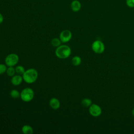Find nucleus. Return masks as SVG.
Masks as SVG:
<instances>
[{
	"label": "nucleus",
	"instance_id": "1",
	"mask_svg": "<svg viewBox=\"0 0 134 134\" xmlns=\"http://www.w3.org/2000/svg\"><path fill=\"white\" fill-rule=\"evenodd\" d=\"M38 76L37 71L33 68L25 70L23 75V80L28 84H31L36 82Z\"/></svg>",
	"mask_w": 134,
	"mask_h": 134
},
{
	"label": "nucleus",
	"instance_id": "2",
	"mask_svg": "<svg viewBox=\"0 0 134 134\" xmlns=\"http://www.w3.org/2000/svg\"><path fill=\"white\" fill-rule=\"evenodd\" d=\"M71 53V48L67 45H60L55 51V55L59 59H64L70 57Z\"/></svg>",
	"mask_w": 134,
	"mask_h": 134
},
{
	"label": "nucleus",
	"instance_id": "3",
	"mask_svg": "<svg viewBox=\"0 0 134 134\" xmlns=\"http://www.w3.org/2000/svg\"><path fill=\"white\" fill-rule=\"evenodd\" d=\"M34 97V92L32 89L29 87H26L23 89L20 92L21 100L25 102H30Z\"/></svg>",
	"mask_w": 134,
	"mask_h": 134
},
{
	"label": "nucleus",
	"instance_id": "4",
	"mask_svg": "<svg viewBox=\"0 0 134 134\" xmlns=\"http://www.w3.org/2000/svg\"><path fill=\"white\" fill-rule=\"evenodd\" d=\"M19 61V57L15 53H10L6 56L5 59V64L8 66H14Z\"/></svg>",
	"mask_w": 134,
	"mask_h": 134
},
{
	"label": "nucleus",
	"instance_id": "5",
	"mask_svg": "<svg viewBox=\"0 0 134 134\" xmlns=\"http://www.w3.org/2000/svg\"><path fill=\"white\" fill-rule=\"evenodd\" d=\"M105 47L104 43L99 40L94 41L92 44V49L96 53L101 54L105 51Z\"/></svg>",
	"mask_w": 134,
	"mask_h": 134
},
{
	"label": "nucleus",
	"instance_id": "6",
	"mask_svg": "<svg viewBox=\"0 0 134 134\" xmlns=\"http://www.w3.org/2000/svg\"><path fill=\"white\" fill-rule=\"evenodd\" d=\"M88 111L91 116L93 117H98L101 115L102 111L101 107L99 105L96 104H92L89 107Z\"/></svg>",
	"mask_w": 134,
	"mask_h": 134
},
{
	"label": "nucleus",
	"instance_id": "7",
	"mask_svg": "<svg viewBox=\"0 0 134 134\" xmlns=\"http://www.w3.org/2000/svg\"><path fill=\"white\" fill-rule=\"evenodd\" d=\"M72 32L68 29L63 30L59 35V39L63 43H66L69 42L72 38Z\"/></svg>",
	"mask_w": 134,
	"mask_h": 134
},
{
	"label": "nucleus",
	"instance_id": "8",
	"mask_svg": "<svg viewBox=\"0 0 134 134\" xmlns=\"http://www.w3.org/2000/svg\"><path fill=\"white\" fill-rule=\"evenodd\" d=\"M23 80V76H21V75H14L13 76H12L11 79V82L13 85L15 86H18L20 85Z\"/></svg>",
	"mask_w": 134,
	"mask_h": 134
},
{
	"label": "nucleus",
	"instance_id": "9",
	"mask_svg": "<svg viewBox=\"0 0 134 134\" xmlns=\"http://www.w3.org/2000/svg\"><path fill=\"white\" fill-rule=\"evenodd\" d=\"M71 9L74 12H79L81 8V4L78 0H74L71 4Z\"/></svg>",
	"mask_w": 134,
	"mask_h": 134
},
{
	"label": "nucleus",
	"instance_id": "10",
	"mask_svg": "<svg viewBox=\"0 0 134 134\" xmlns=\"http://www.w3.org/2000/svg\"><path fill=\"white\" fill-rule=\"evenodd\" d=\"M49 105L50 107L53 109H57L60 106V102L57 98H52L49 101Z\"/></svg>",
	"mask_w": 134,
	"mask_h": 134
},
{
	"label": "nucleus",
	"instance_id": "11",
	"mask_svg": "<svg viewBox=\"0 0 134 134\" xmlns=\"http://www.w3.org/2000/svg\"><path fill=\"white\" fill-rule=\"evenodd\" d=\"M21 131L24 134H32L34 132L32 128L28 125H25L23 126L21 128Z\"/></svg>",
	"mask_w": 134,
	"mask_h": 134
},
{
	"label": "nucleus",
	"instance_id": "12",
	"mask_svg": "<svg viewBox=\"0 0 134 134\" xmlns=\"http://www.w3.org/2000/svg\"><path fill=\"white\" fill-rule=\"evenodd\" d=\"M81 104L83 106L85 107H89L92 104V102L91 99L88 98H85L82 100Z\"/></svg>",
	"mask_w": 134,
	"mask_h": 134
},
{
	"label": "nucleus",
	"instance_id": "13",
	"mask_svg": "<svg viewBox=\"0 0 134 134\" xmlns=\"http://www.w3.org/2000/svg\"><path fill=\"white\" fill-rule=\"evenodd\" d=\"M72 64L75 66H78L81 63V58L79 56H74L72 59Z\"/></svg>",
	"mask_w": 134,
	"mask_h": 134
},
{
	"label": "nucleus",
	"instance_id": "14",
	"mask_svg": "<svg viewBox=\"0 0 134 134\" xmlns=\"http://www.w3.org/2000/svg\"><path fill=\"white\" fill-rule=\"evenodd\" d=\"M15 68H14L13 66H8V68H7L6 73L8 76L12 77L15 75Z\"/></svg>",
	"mask_w": 134,
	"mask_h": 134
},
{
	"label": "nucleus",
	"instance_id": "15",
	"mask_svg": "<svg viewBox=\"0 0 134 134\" xmlns=\"http://www.w3.org/2000/svg\"><path fill=\"white\" fill-rule=\"evenodd\" d=\"M61 41L60 39L54 38L52 39V40L51 41V44L53 47L57 48L58 47H59L61 45Z\"/></svg>",
	"mask_w": 134,
	"mask_h": 134
},
{
	"label": "nucleus",
	"instance_id": "16",
	"mask_svg": "<svg viewBox=\"0 0 134 134\" xmlns=\"http://www.w3.org/2000/svg\"><path fill=\"white\" fill-rule=\"evenodd\" d=\"M15 71L16 73L19 75H23V74L24 73L25 70V68H24L23 66L22 65H18L15 68Z\"/></svg>",
	"mask_w": 134,
	"mask_h": 134
},
{
	"label": "nucleus",
	"instance_id": "17",
	"mask_svg": "<svg viewBox=\"0 0 134 134\" xmlns=\"http://www.w3.org/2000/svg\"><path fill=\"white\" fill-rule=\"evenodd\" d=\"M10 95L13 98H18L20 96V93L16 90H13L10 92Z\"/></svg>",
	"mask_w": 134,
	"mask_h": 134
},
{
	"label": "nucleus",
	"instance_id": "18",
	"mask_svg": "<svg viewBox=\"0 0 134 134\" xmlns=\"http://www.w3.org/2000/svg\"><path fill=\"white\" fill-rule=\"evenodd\" d=\"M6 65L4 64H0V74H2L6 72Z\"/></svg>",
	"mask_w": 134,
	"mask_h": 134
},
{
	"label": "nucleus",
	"instance_id": "19",
	"mask_svg": "<svg viewBox=\"0 0 134 134\" xmlns=\"http://www.w3.org/2000/svg\"><path fill=\"white\" fill-rule=\"evenodd\" d=\"M126 3L127 5L130 8L134 7V0H126Z\"/></svg>",
	"mask_w": 134,
	"mask_h": 134
},
{
	"label": "nucleus",
	"instance_id": "20",
	"mask_svg": "<svg viewBox=\"0 0 134 134\" xmlns=\"http://www.w3.org/2000/svg\"><path fill=\"white\" fill-rule=\"evenodd\" d=\"M3 20H4L3 16L2 14L1 13H0V24H1V23H3Z\"/></svg>",
	"mask_w": 134,
	"mask_h": 134
},
{
	"label": "nucleus",
	"instance_id": "21",
	"mask_svg": "<svg viewBox=\"0 0 134 134\" xmlns=\"http://www.w3.org/2000/svg\"><path fill=\"white\" fill-rule=\"evenodd\" d=\"M131 114H132V116H134V108L132 109V111H131Z\"/></svg>",
	"mask_w": 134,
	"mask_h": 134
}]
</instances>
